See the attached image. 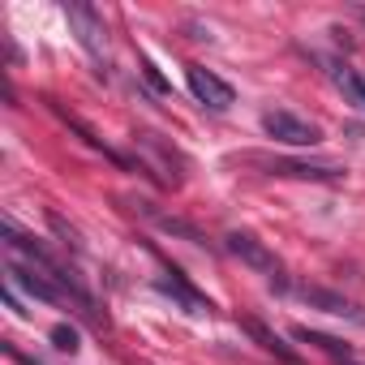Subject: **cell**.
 <instances>
[{"label": "cell", "instance_id": "cell-10", "mask_svg": "<svg viewBox=\"0 0 365 365\" xmlns=\"http://www.w3.org/2000/svg\"><path fill=\"white\" fill-rule=\"evenodd\" d=\"M163 267H168V275L159 279V292L176 297V301L185 305L190 314H211V301H207V297H202V292H198V288H194V284L185 279V275H180V271H176L172 262H163Z\"/></svg>", "mask_w": 365, "mask_h": 365}, {"label": "cell", "instance_id": "cell-8", "mask_svg": "<svg viewBox=\"0 0 365 365\" xmlns=\"http://www.w3.org/2000/svg\"><path fill=\"white\" fill-rule=\"evenodd\" d=\"M5 275H9V284H14V288H26L35 301H48V305H65V301H69V297H65V292H61V288L43 275V271H39V267L9 262V267H5Z\"/></svg>", "mask_w": 365, "mask_h": 365}, {"label": "cell", "instance_id": "cell-19", "mask_svg": "<svg viewBox=\"0 0 365 365\" xmlns=\"http://www.w3.org/2000/svg\"><path fill=\"white\" fill-rule=\"evenodd\" d=\"M361 18H365V9H361Z\"/></svg>", "mask_w": 365, "mask_h": 365}, {"label": "cell", "instance_id": "cell-15", "mask_svg": "<svg viewBox=\"0 0 365 365\" xmlns=\"http://www.w3.org/2000/svg\"><path fill=\"white\" fill-rule=\"evenodd\" d=\"M48 224H52V232L69 245V250H82V237H78V228H69L65 220H61V211H48Z\"/></svg>", "mask_w": 365, "mask_h": 365}, {"label": "cell", "instance_id": "cell-11", "mask_svg": "<svg viewBox=\"0 0 365 365\" xmlns=\"http://www.w3.org/2000/svg\"><path fill=\"white\" fill-rule=\"evenodd\" d=\"M241 331H245L262 352H271L275 361H284V365H301V356H297V352H292V348H288L271 327H267V322H258V318H241Z\"/></svg>", "mask_w": 365, "mask_h": 365}, {"label": "cell", "instance_id": "cell-14", "mask_svg": "<svg viewBox=\"0 0 365 365\" xmlns=\"http://www.w3.org/2000/svg\"><path fill=\"white\" fill-rule=\"evenodd\" d=\"M292 339H301V344H314V348L331 352L335 361H348V356H352V348H348L344 339H335V335H322V331H309V327H292Z\"/></svg>", "mask_w": 365, "mask_h": 365}, {"label": "cell", "instance_id": "cell-6", "mask_svg": "<svg viewBox=\"0 0 365 365\" xmlns=\"http://www.w3.org/2000/svg\"><path fill=\"white\" fill-rule=\"evenodd\" d=\"M245 163H258L267 176H292V180H344L339 168L331 163H297V159H262V155H245Z\"/></svg>", "mask_w": 365, "mask_h": 365}, {"label": "cell", "instance_id": "cell-16", "mask_svg": "<svg viewBox=\"0 0 365 365\" xmlns=\"http://www.w3.org/2000/svg\"><path fill=\"white\" fill-rule=\"evenodd\" d=\"M52 344H56L61 352H78V331H73L69 322H56V327H52Z\"/></svg>", "mask_w": 365, "mask_h": 365}, {"label": "cell", "instance_id": "cell-1", "mask_svg": "<svg viewBox=\"0 0 365 365\" xmlns=\"http://www.w3.org/2000/svg\"><path fill=\"white\" fill-rule=\"evenodd\" d=\"M133 146L142 150V159H138V172H146L155 185H163V190H176L180 185V172H176V150L172 146H163L155 133H138L133 138Z\"/></svg>", "mask_w": 365, "mask_h": 365}, {"label": "cell", "instance_id": "cell-18", "mask_svg": "<svg viewBox=\"0 0 365 365\" xmlns=\"http://www.w3.org/2000/svg\"><path fill=\"white\" fill-rule=\"evenodd\" d=\"M335 365H361V361H356V356H348V361H335Z\"/></svg>", "mask_w": 365, "mask_h": 365}, {"label": "cell", "instance_id": "cell-13", "mask_svg": "<svg viewBox=\"0 0 365 365\" xmlns=\"http://www.w3.org/2000/svg\"><path fill=\"white\" fill-rule=\"evenodd\" d=\"M133 207H138L142 215H150V220H155V224H159L163 232H172V237H180V241H194V245H207V237H202V232H198V228H194L190 220H176V215H163V211H155L150 202H133Z\"/></svg>", "mask_w": 365, "mask_h": 365}, {"label": "cell", "instance_id": "cell-7", "mask_svg": "<svg viewBox=\"0 0 365 365\" xmlns=\"http://www.w3.org/2000/svg\"><path fill=\"white\" fill-rule=\"evenodd\" d=\"M65 22H69V31L78 35V43L91 52V56H103V18L91 9V5H82V0H73V5H65Z\"/></svg>", "mask_w": 365, "mask_h": 365}, {"label": "cell", "instance_id": "cell-4", "mask_svg": "<svg viewBox=\"0 0 365 365\" xmlns=\"http://www.w3.org/2000/svg\"><path fill=\"white\" fill-rule=\"evenodd\" d=\"M185 82H190L194 99H198L202 108H211V112H228L232 99H237V91H232L220 73H211V69H202V65H190V69H185Z\"/></svg>", "mask_w": 365, "mask_h": 365}, {"label": "cell", "instance_id": "cell-3", "mask_svg": "<svg viewBox=\"0 0 365 365\" xmlns=\"http://www.w3.org/2000/svg\"><path fill=\"white\" fill-rule=\"evenodd\" d=\"M224 250H228L232 258H241L250 271H258V275H267V279H275V284L284 288V279H279V275H284L279 258H275V254L254 237V232H228V237H224Z\"/></svg>", "mask_w": 365, "mask_h": 365}, {"label": "cell", "instance_id": "cell-2", "mask_svg": "<svg viewBox=\"0 0 365 365\" xmlns=\"http://www.w3.org/2000/svg\"><path fill=\"white\" fill-rule=\"evenodd\" d=\"M262 129H267L271 142H279V146H297V150L322 142V129H318L314 120H305V116H297V112H284V108L267 112V116H262Z\"/></svg>", "mask_w": 365, "mask_h": 365}, {"label": "cell", "instance_id": "cell-5", "mask_svg": "<svg viewBox=\"0 0 365 365\" xmlns=\"http://www.w3.org/2000/svg\"><path fill=\"white\" fill-rule=\"evenodd\" d=\"M297 297H301L305 305L331 314V318H348V322L365 327V309H361L356 301H348L344 292H331V288H322V284H297Z\"/></svg>", "mask_w": 365, "mask_h": 365}, {"label": "cell", "instance_id": "cell-17", "mask_svg": "<svg viewBox=\"0 0 365 365\" xmlns=\"http://www.w3.org/2000/svg\"><path fill=\"white\" fill-rule=\"evenodd\" d=\"M138 65H142V78H146V82H150V91H155V95H168V91H172V86H168V82H163V73H159V69H155V65H150V56H142V61H138Z\"/></svg>", "mask_w": 365, "mask_h": 365}, {"label": "cell", "instance_id": "cell-12", "mask_svg": "<svg viewBox=\"0 0 365 365\" xmlns=\"http://www.w3.org/2000/svg\"><path fill=\"white\" fill-rule=\"evenodd\" d=\"M327 73H331V82L344 91V99H348V103H356V108L365 112V78H361L356 69H348L344 61H327Z\"/></svg>", "mask_w": 365, "mask_h": 365}, {"label": "cell", "instance_id": "cell-9", "mask_svg": "<svg viewBox=\"0 0 365 365\" xmlns=\"http://www.w3.org/2000/svg\"><path fill=\"white\" fill-rule=\"evenodd\" d=\"M48 108H52V112H56V120H61V125H69V129H73V133H78V138H82V142H86L91 150L108 155L112 163H129V159H125L120 150H112V146H108V142H103V138H99V133H95V129H91V125H86V120H82L78 112H69V108H65L61 99H52V95H48Z\"/></svg>", "mask_w": 365, "mask_h": 365}]
</instances>
